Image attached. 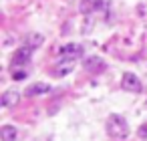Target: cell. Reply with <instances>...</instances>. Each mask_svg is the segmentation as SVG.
<instances>
[{"label": "cell", "instance_id": "6da1fadb", "mask_svg": "<svg viewBox=\"0 0 147 141\" xmlns=\"http://www.w3.org/2000/svg\"><path fill=\"white\" fill-rule=\"evenodd\" d=\"M105 127H107V135L113 137V139H119V141H121V139H127V135H129V125H127V121H125L121 115H117V113H113V115L107 117Z\"/></svg>", "mask_w": 147, "mask_h": 141}, {"label": "cell", "instance_id": "7a4b0ae2", "mask_svg": "<svg viewBox=\"0 0 147 141\" xmlns=\"http://www.w3.org/2000/svg\"><path fill=\"white\" fill-rule=\"evenodd\" d=\"M59 53H61V57H65V61H73V59L83 57L85 47H83V45H77V43H69V45L61 47V49H59Z\"/></svg>", "mask_w": 147, "mask_h": 141}, {"label": "cell", "instance_id": "3957f363", "mask_svg": "<svg viewBox=\"0 0 147 141\" xmlns=\"http://www.w3.org/2000/svg\"><path fill=\"white\" fill-rule=\"evenodd\" d=\"M121 89L123 91H129V93H139L141 91V81L137 75L133 73H125L123 79H121Z\"/></svg>", "mask_w": 147, "mask_h": 141}, {"label": "cell", "instance_id": "277c9868", "mask_svg": "<svg viewBox=\"0 0 147 141\" xmlns=\"http://www.w3.org/2000/svg\"><path fill=\"white\" fill-rule=\"evenodd\" d=\"M32 47H28V45H22L16 53H14V57H12V63H14V67H22V65H26L28 61H30V57H32Z\"/></svg>", "mask_w": 147, "mask_h": 141}, {"label": "cell", "instance_id": "5b68a950", "mask_svg": "<svg viewBox=\"0 0 147 141\" xmlns=\"http://www.w3.org/2000/svg\"><path fill=\"white\" fill-rule=\"evenodd\" d=\"M20 101V93L16 89H8L4 95H2V105L4 107H16Z\"/></svg>", "mask_w": 147, "mask_h": 141}, {"label": "cell", "instance_id": "8992f818", "mask_svg": "<svg viewBox=\"0 0 147 141\" xmlns=\"http://www.w3.org/2000/svg\"><path fill=\"white\" fill-rule=\"evenodd\" d=\"M49 91H51V85H47V83H34V85H30L26 89V95L28 97H38V95H47Z\"/></svg>", "mask_w": 147, "mask_h": 141}, {"label": "cell", "instance_id": "52a82bcc", "mask_svg": "<svg viewBox=\"0 0 147 141\" xmlns=\"http://www.w3.org/2000/svg\"><path fill=\"white\" fill-rule=\"evenodd\" d=\"M85 69L87 71H103L105 69V63H103V59L101 57H89L87 61H85Z\"/></svg>", "mask_w": 147, "mask_h": 141}, {"label": "cell", "instance_id": "ba28073f", "mask_svg": "<svg viewBox=\"0 0 147 141\" xmlns=\"http://www.w3.org/2000/svg\"><path fill=\"white\" fill-rule=\"evenodd\" d=\"M16 137H18V131L12 125H4L0 129V139L2 141H16Z\"/></svg>", "mask_w": 147, "mask_h": 141}, {"label": "cell", "instance_id": "9c48e42d", "mask_svg": "<svg viewBox=\"0 0 147 141\" xmlns=\"http://www.w3.org/2000/svg\"><path fill=\"white\" fill-rule=\"evenodd\" d=\"M26 45L32 47V49H36L38 45H42V34H30L28 40H26Z\"/></svg>", "mask_w": 147, "mask_h": 141}, {"label": "cell", "instance_id": "30bf717a", "mask_svg": "<svg viewBox=\"0 0 147 141\" xmlns=\"http://www.w3.org/2000/svg\"><path fill=\"white\" fill-rule=\"evenodd\" d=\"M137 135H139L141 139H147V121H145V123L137 129Z\"/></svg>", "mask_w": 147, "mask_h": 141}, {"label": "cell", "instance_id": "8fae6325", "mask_svg": "<svg viewBox=\"0 0 147 141\" xmlns=\"http://www.w3.org/2000/svg\"><path fill=\"white\" fill-rule=\"evenodd\" d=\"M12 77H14V81H22V79L26 77V73H24V71H18V73L14 71V75H12Z\"/></svg>", "mask_w": 147, "mask_h": 141}]
</instances>
